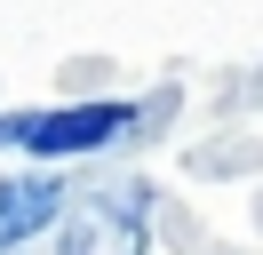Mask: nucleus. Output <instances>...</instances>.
I'll list each match as a JSON object with an SVG mask.
<instances>
[{"label":"nucleus","instance_id":"nucleus-1","mask_svg":"<svg viewBox=\"0 0 263 255\" xmlns=\"http://www.w3.org/2000/svg\"><path fill=\"white\" fill-rule=\"evenodd\" d=\"M136 120V104H64V112H0V143L8 152H40V159H72V152H104L120 128Z\"/></svg>","mask_w":263,"mask_h":255},{"label":"nucleus","instance_id":"nucleus-2","mask_svg":"<svg viewBox=\"0 0 263 255\" xmlns=\"http://www.w3.org/2000/svg\"><path fill=\"white\" fill-rule=\"evenodd\" d=\"M144 215L136 207H80V215L64 223V247L56 255H144Z\"/></svg>","mask_w":263,"mask_h":255},{"label":"nucleus","instance_id":"nucleus-3","mask_svg":"<svg viewBox=\"0 0 263 255\" xmlns=\"http://www.w3.org/2000/svg\"><path fill=\"white\" fill-rule=\"evenodd\" d=\"M56 207H64V184H56V175H16V184H0V255L24 247L32 231H48Z\"/></svg>","mask_w":263,"mask_h":255}]
</instances>
